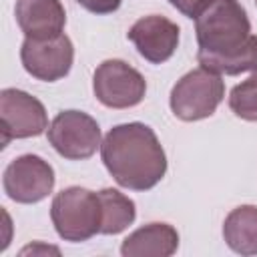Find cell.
<instances>
[{
    "instance_id": "6da1fadb",
    "label": "cell",
    "mask_w": 257,
    "mask_h": 257,
    "mask_svg": "<svg viewBox=\"0 0 257 257\" xmlns=\"http://www.w3.org/2000/svg\"><path fill=\"white\" fill-rule=\"evenodd\" d=\"M197 60L217 74L257 72V36L239 0H213L195 18Z\"/></svg>"
},
{
    "instance_id": "7a4b0ae2",
    "label": "cell",
    "mask_w": 257,
    "mask_h": 257,
    "mask_svg": "<svg viewBox=\"0 0 257 257\" xmlns=\"http://www.w3.org/2000/svg\"><path fill=\"white\" fill-rule=\"evenodd\" d=\"M100 157L110 177L128 191H149L167 173L165 149L145 122L112 126L100 143Z\"/></svg>"
},
{
    "instance_id": "3957f363",
    "label": "cell",
    "mask_w": 257,
    "mask_h": 257,
    "mask_svg": "<svg viewBox=\"0 0 257 257\" xmlns=\"http://www.w3.org/2000/svg\"><path fill=\"white\" fill-rule=\"evenodd\" d=\"M50 219L60 239L70 243L88 241L102 227L100 197L84 187H66L54 195Z\"/></svg>"
},
{
    "instance_id": "277c9868",
    "label": "cell",
    "mask_w": 257,
    "mask_h": 257,
    "mask_svg": "<svg viewBox=\"0 0 257 257\" xmlns=\"http://www.w3.org/2000/svg\"><path fill=\"white\" fill-rule=\"evenodd\" d=\"M225 96V82L221 74L199 66L177 80L171 90L169 104L177 118L185 122L203 120L211 116Z\"/></svg>"
},
{
    "instance_id": "5b68a950",
    "label": "cell",
    "mask_w": 257,
    "mask_h": 257,
    "mask_svg": "<svg viewBox=\"0 0 257 257\" xmlns=\"http://www.w3.org/2000/svg\"><path fill=\"white\" fill-rule=\"evenodd\" d=\"M46 137L52 149L68 161H84L100 147L98 122L90 114L74 108L58 112L52 118Z\"/></svg>"
},
{
    "instance_id": "8992f818",
    "label": "cell",
    "mask_w": 257,
    "mask_h": 257,
    "mask_svg": "<svg viewBox=\"0 0 257 257\" xmlns=\"http://www.w3.org/2000/svg\"><path fill=\"white\" fill-rule=\"evenodd\" d=\"M92 90L96 100L108 108H131L145 98L147 80L128 62L108 58L96 66Z\"/></svg>"
},
{
    "instance_id": "52a82bcc",
    "label": "cell",
    "mask_w": 257,
    "mask_h": 257,
    "mask_svg": "<svg viewBox=\"0 0 257 257\" xmlns=\"http://www.w3.org/2000/svg\"><path fill=\"white\" fill-rule=\"evenodd\" d=\"M2 187L4 193L16 203H40L54 189V169L38 155H20L4 169Z\"/></svg>"
},
{
    "instance_id": "ba28073f",
    "label": "cell",
    "mask_w": 257,
    "mask_h": 257,
    "mask_svg": "<svg viewBox=\"0 0 257 257\" xmlns=\"http://www.w3.org/2000/svg\"><path fill=\"white\" fill-rule=\"evenodd\" d=\"M0 120L2 149L14 139H30L48 131L44 104L20 88H4L0 92Z\"/></svg>"
},
{
    "instance_id": "9c48e42d",
    "label": "cell",
    "mask_w": 257,
    "mask_h": 257,
    "mask_svg": "<svg viewBox=\"0 0 257 257\" xmlns=\"http://www.w3.org/2000/svg\"><path fill=\"white\" fill-rule=\"evenodd\" d=\"M20 60L24 70L44 82L64 78L74 60L72 40L62 32L54 38H26L20 48Z\"/></svg>"
},
{
    "instance_id": "30bf717a",
    "label": "cell",
    "mask_w": 257,
    "mask_h": 257,
    "mask_svg": "<svg viewBox=\"0 0 257 257\" xmlns=\"http://www.w3.org/2000/svg\"><path fill=\"white\" fill-rule=\"evenodd\" d=\"M126 36L145 60H149L151 64H163L175 54L181 30L167 16L149 14L139 18L128 28Z\"/></svg>"
},
{
    "instance_id": "8fae6325",
    "label": "cell",
    "mask_w": 257,
    "mask_h": 257,
    "mask_svg": "<svg viewBox=\"0 0 257 257\" xmlns=\"http://www.w3.org/2000/svg\"><path fill=\"white\" fill-rule=\"evenodd\" d=\"M16 22L26 38H54L62 34L66 12L60 0H16Z\"/></svg>"
},
{
    "instance_id": "7c38bea8",
    "label": "cell",
    "mask_w": 257,
    "mask_h": 257,
    "mask_svg": "<svg viewBox=\"0 0 257 257\" xmlns=\"http://www.w3.org/2000/svg\"><path fill=\"white\" fill-rule=\"evenodd\" d=\"M179 247V233L169 223H149L133 231L120 245L122 257H171Z\"/></svg>"
},
{
    "instance_id": "4fadbf2b",
    "label": "cell",
    "mask_w": 257,
    "mask_h": 257,
    "mask_svg": "<svg viewBox=\"0 0 257 257\" xmlns=\"http://www.w3.org/2000/svg\"><path fill=\"white\" fill-rule=\"evenodd\" d=\"M223 239L239 255H257V207L239 205L223 223Z\"/></svg>"
},
{
    "instance_id": "5bb4252c",
    "label": "cell",
    "mask_w": 257,
    "mask_h": 257,
    "mask_svg": "<svg viewBox=\"0 0 257 257\" xmlns=\"http://www.w3.org/2000/svg\"><path fill=\"white\" fill-rule=\"evenodd\" d=\"M100 205H102V227L100 235H118L137 219L135 201L122 195L116 189H102L98 191Z\"/></svg>"
},
{
    "instance_id": "9a60e30c",
    "label": "cell",
    "mask_w": 257,
    "mask_h": 257,
    "mask_svg": "<svg viewBox=\"0 0 257 257\" xmlns=\"http://www.w3.org/2000/svg\"><path fill=\"white\" fill-rule=\"evenodd\" d=\"M229 108L235 116L249 122H257V72H253L247 80L231 88Z\"/></svg>"
},
{
    "instance_id": "2e32d148",
    "label": "cell",
    "mask_w": 257,
    "mask_h": 257,
    "mask_svg": "<svg viewBox=\"0 0 257 257\" xmlns=\"http://www.w3.org/2000/svg\"><path fill=\"white\" fill-rule=\"evenodd\" d=\"M181 14H185L187 18H197L201 16L211 4L213 0H169Z\"/></svg>"
},
{
    "instance_id": "e0dca14e",
    "label": "cell",
    "mask_w": 257,
    "mask_h": 257,
    "mask_svg": "<svg viewBox=\"0 0 257 257\" xmlns=\"http://www.w3.org/2000/svg\"><path fill=\"white\" fill-rule=\"evenodd\" d=\"M76 2L92 14H110L118 10V6L122 4V0H76Z\"/></svg>"
},
{
    "instance_id": "ac0fdd59",
    "label": "cell",
    "mask_w": 257,
    "mask_h": 257,
    "mask_svg": "<svg viewBox=\"0 0 257 257\" xmlns=\"http://www.w3.org/2000/svg\"><path fill=\"white\" fill-rule=\"evenodd\" d=\"M255 4H257V0H255Z\"/></svg>"
}]
</instances>
